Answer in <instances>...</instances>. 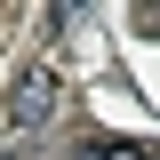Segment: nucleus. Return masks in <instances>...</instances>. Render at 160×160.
<instances>
[{
	"label": "nucleus",
	"mask_w": 160,
	"mask_h": 160,
	"mask_svg": "<svg viewBox=\"0 0 160 160\" xmlns=\"http://www.w3.org/2000/svg\"><path fill=\"white\" fill-rule=\"evenodd\" d=\"M48 112H56V64H24L16 88H8V120L16 128H40Z\"/></svg>",
	"instance_id": "nucleus-1"
}]
</instances>
